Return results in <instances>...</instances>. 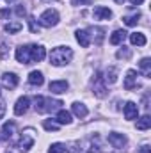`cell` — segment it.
I'll return each instance as SVG.
<instances>
[{
  "instance_id": "obj_5",
  "label": "cell",
  "mask_w": 151,
  "mask_h": 153,
  "mask_svg": "<svg viewBox=\"0 0 151 153\" xmlns=\"http://www.w3.org/2000/svg\"><path fill=\"white\" fill-rule=\"evenodd\" d=\"M93 93H94L96 98H105L107 96V82L103 80L100 71L94 75V80H93Z\"/></svg>"
},
{
  "instance_id": "obj_20",
  "label": "cell",
  "mask_w": 151,
  "mask_h": 153,
  "mask_svg": "<svg viewBox=\"0 0 151 153\" xmlns=\"http://www.w3.org/2000/svg\"><path fill=\"white\" fill-rule=\"evenodd\" d=\"M73 119H71V114L68 112V111H64V109H61L59 112H57V123L59 125H70Z\"/></svg>"
},
{
  "instance_id": "obj_37",
  "label": "cell",
  "mask_w": 151,
  "mask_h": 153,
  "mask_svg": "<svg viewBox=\"0 0 151 153\" xmlns=\"http://www.w3.org/2000/svg\"><path fill=\"white\" fill-rule=\"evenodd\" d=\"M130 2H132V4H133V5H141V4H142V2H144V0H130Z\"/></svg>"
},
{
  "instance_id": "obj_14",
  "label": "cell",
  "mask_w": 151,
  "mask_h": 153,
  "mask_svg": "<svg viewBox=\"0 0 151 153\" xmlns=\"http://www.w3.org/2000/svg\"><path fill=\"white\" fill-rule=\"evenodd\" d=\"M124 117L126 119H137V116H139V107H137V103L135 102H128L126 105H124Z\"/></svg>"
},
{
  "instance_id": "obj_1",
  "label": "cell",
  "mask_w": 151,
  "mask_h": 153,
  "mask_svg": "<svg viewBox=\"0 0 151 153\" xmlns=\"http://www.w3.org/2000/svg\"><path fill=\"white\" fill-rule=\"evenodd\" d=\"M73 59V50L70 46H55L52 52H50V64L52 66H66L70 64Z\"/></svg>"
},
{
  "instance_id": "obj_18",
  "label": "cell",
  "mask_w": 151,
  "mask_h": 153,
  "mask_svg": "<svg viewBox=\"0 0 151 153\" xmlns=\"http://www.w3.org/2000/svg\"><path fill=\"white\" fill-rule=\"evenodd\" d=\"M87 32H89V38L91 39H94V43L96 45H100L101 41H103V34H105V30L103 29H87Z\"/></svg>"
},
{
  "instance_id": "obj_11",
  "label": "cell",
  "mask_w": 151,
  "mask_h": 153,
  "mask_svg": "<svg viewBox=\"0 0 151 153\" xmlns=\"http://www.w3.org/2000/svg\"><path fill=\"white\" fill-rule=\"evenodd\" d=\"M48 87H50V91H52L53 94H62V93L68 91L70 84H68V80H53V82H50Z\"/></svg>"
},
{
  "instance_id": "obj_26",
  "label": "cell",
  "mask_w": 151,
  "mask_h": 153,
  "mask_svg": "<svg viewBox=\"0 0 151 153\" xmlns=\"http://www.w3.org/2000/svg\"><path fill=\"white\" fill-rule=\"evenodd\" d=\"M151 126V117L150 116H142L137 119V130H148Z\"/></svg>"
},
{
  "instance_id": "obj_35",
  "label": "cell",
  "mask_w": 151,
  "mask_h": 153,
  "mask_svg": "<svg viewBox=\"0 0 151 153\" xmlns=\"http://www.w3.org/2000/svg\"><path fill=\"white\" fill-rule=\"evenodd\" d=\"M16 13H18L20 16H23V14H25V7H21V5H20V7L16 9Z\"/></svg>"
},
{
  "instance_id": "obj_33",
  "label": "cell",
  "mask_w": 151,
  "mask_h": 153,
  "mask_svg": "<svg viewBox=\"0 0 151 153\" xmlns=\"http://www.w3.org/2000/svg\"><path fill=\"white\" fill-rule=\"evenodd\" d=\"M9 16H11L9 9H0V18H9Z\"/></svg>"
},
{
  "instance_id": "obj_36",
  "label": "cell",
  "mask_w": 151,
  "mask_h": 153,
  "mask_svg": "<svg viewBox=\"0 0 151 153\" xmlns=\"http://www.w3.org/2000/svg\"><path fill=\"white\" fill-rule=\"evenodd\" d=\"M4 112H5V105H4V102H0V117L4 116Z\"/></svg>"
},
{
  "instance_id": "obj_29",
  "label": "cell",
  "mask_w": 151,
  "mask_h": 153,
  "mask_svg": "<svg viewBox=\"0 0 151 153\" xmlns=\"http://www.w3.org/2000/svg\"><path fill=\"white\" fill-rule=\"evenodd\" d=\"M43 126H44V130H48V132H57V130H59V123L50 121V119L43 121Z\"/></svg>"
},
{
  "instance_id": "obj_24",
  "label": "cell",
  "mask_w": 151,
  "mask_h": 153,
  "mask_svg": "<svg viewBox=\"0 0 151 153\" xmlns=\"http://www.w3.org/2000/svg\"><path fill=\"white\" fill-rule=\"evenodd\" d=\"M103 80H105V82H109V84H114V82L117 80V68L110 66V68L105 71V76H103Z\"/></svg>"
},
{
  "instance_id": "obj_25",
  "label": "cell",
  "mask_w": 151,
  "mask_h": 153,
  "mask_svg": "<svg viewBox=\"0 0 151 153\" xmlns=\"http://www.w3.org/2000/svg\"><path fill=\"white\" fill-rule=\"evenodd\" d=\"M139 68L142 70L144 76H150L151 75V59H150V57H144V59L139 62Z\"/></svg>"
},
{
  "instance_id": "obj_27",
  "label": "cell",
  "mask_w": 151,
  "mask_h": 153,
  "mask_svg": "<svg viewBox=\"0 0 151 153\" xmlns=\"http://www.w3.org/2000/svg\"><path fill=\"white\" fill-rule=\"evenodd\" d=\"M139 18H141V13H137V14H132V16H124V18H123V22H124V25H128V27H133V25H137Z\"/></svg>"
},
{
  "instance_id": "obj_19",
  "label": "cell",
  "mask_w": 151,
  "mask_h": 153,
  "mask_svg": "<svg viewBox=\"0 0 151 153\" xmlns=\"http://www.w3.org/2000/svg\"><path fill=\"white\" fill-rule=\"evenodd\" d=\"M130 41H132V45H135V46H144V45L148 43V39H146V36H144L142 32H133V34H130Z\"/></svg>"
},
{
  "instance_id": "obj_7",
  "label": "cell",
  "mask_w": 151,
  "mask_h": 153,
  "mask_svg": "<svg viewBox=\"0 0 151 153\" xmlns=\"http://www.w3.org/2000/svg\"><path fill=\"white\" fill-rule=\"evenodd\" d=\"M109 143L112 144L115 150H121V148H124V146L128 144V139H126V135H124V134L110 132V134H109Z\"/></svg>"
},
{
  "instance_id": "obj_31",
  "label": "cell",
  "mask_w": 151,
  "mask_h": 153,
  "mask_svg": "<svg viewBox=\"0 0 151 153\" xmlns=\"http://www.w3.org/2000/svg\"><path fill=\"white\" fill-rule=\"evenodd\" d=\"M130 55H132V52H130V50H126L124 46H123V50H117V53H115V57H117V59H130Z\"/></svg>"
},
{
  "instance_id": "obj_23",
  "label": "cell",
  "mask_w": 151,
  "mask_h": 153,
  "mask_svg": "<svg viewBox=\"0 0 151 153\" xmlns=\"http://www.w3.org/2000/svg\"><path fill=\"white\" fill-rule=\"evenodd\" d=\"M23 29V25L20 23V22H9V23H5V27H4V30L7 32V34H16V32H20Z\"/></svg>"
},
{
  "instance_id": "obj_38",
  "label": "cell",
  "mask_w": 151,
  "mask_h": 153,
  "mask_svg": "<svg viewBox=\"0 0 151 153\" xmlns=\"http://www.w3.org/2000/svg\"><path fill=\"white\" fill-rule=\"evenodd\" d=\"M115 2H117V4H123V2H124V0H115Z\"/></svg>"
},
{
  "instance_id": "obj_12",
  "label": "cell",
  "mask_w": 151,
  "mask_h": 153,
  "mask_svg": "<svg viewBox=\"0 0 151 153\" xmlns=\"http://www.w3.org/2000/svg\"><path fill=\"white\" fill-rule=\"evenodd\" d=\"M16 61L18 62H23V64H30V53H29V45L25 46H18L16 48Z\"/></svg>"
},
{
  "instance_id": "obj_9",
  "label": "cell",
  "mask_w": 151,
  "mask_h": 153,
  "mask_svg": "<svg viewBox=\"0 0 151 153\" xmlns=\"http://www.w3.org/2000/svg\"><path fill=\"white\" fill-rule=\"evenodd\" d=\"M29 107H30V98H29V96H21V98H18V102H16V105H14V114L23 116L29 111Z\"/></svg>"
},
{
  "instance_id": "obj_16",
  "label": "cell",
  "mask_w": 151,
  "mask_h": 153,
  "mask_svg": "<svg viewBox=\"0 0 151 153\" xmlns=\"http://www.w3.org/2000/svg\"><path fill=\"white\" fill-rule=\"evenodd\" d=\"M75 39L78 41V45H80V46H84V48H87V46L91 45V38H89L87 29H85V30H76V32H75Z\"/></svg>"
},
{
  "instance_id": "obj_40",
  "label": "cell",
  "mask_w": 151,
  "mask_h": 153,
  "mask_svg": "<svg viewBox=\"0 0 151 153\" xmlns=\"http://www.w3.org/2000/svg\"><path fill=\"white\" fill-rule=\"evenodd\" d=\"M43 2H52V0H43Z\"/></svg>"
},
{
  "instance_id": "obj_28",
  "label": "cell",
  "mask_w": 151,
  "mask_h": 153,
  "mask_svg": "<svg viewBox=\"0 0 151 153\" xmlns=\"http://www.w3.org/2000/svg\"><path fill=\"white\" fill-rule=\"evenodd\" d=\"M66 152V146L62 143H53L50 148H48V153H64Z\"/></svg>"
},
{
  "instance_id": "obj_21",
  "label": "cell",
  "mask_w": 151,
  "mask_h": 153,
  "mask_svg": "<svg viewBox=\"0 0 151 153\" xmlns=\"http://www.w3.org/2000/svg\"><path fill=\"white\" fill-rule=\"evenodd\" d=\"M124 39H126V32L121 30V29H117V30H114L112 36H110V43L112 45H121Z\"/></svg>"
},
{
  "instance_id": "obj_3",
  "label": "cell",
  "mask_w": 151,
  "mask_h": 153,
  "mask_svg": "<svg viewBox=\"0 0 151 153\" xmlns=\"http://www.w3.org/2000/svg\"><path fill=\"white\" fill-rule=\"evenodd\" d=\"M39 23H41L43 27H48V29L55 27V25L59 23V13H57L55 9H46V11L39 16Z\"/></svg>"
},
{
  "instance_id": "obj_4",
  "label": "cell",
  "mask_w": 151,
  "mask_h": 153,
  "mask_svg": "<svg viewBox=\"0 0 151 153\" xmlns=\"http://www.w3.org/2000/svg\"><path fill=\"white\" fill-rule=\"evenodd\" d=\"M34 143H36V135H34V132L29 128V130H25L23 134H21V139L18 141V150L23 153H27L32 146H34Z\"/></svg>"
},
{
  "instance_id": "obj_30",
  "label": "cell",
  "mask_w": 151,
  "mask_h": 153,
  "mask_svg": "<svg viewBox=\"0 0 151 153\" xmlns=\"http://www.w3.org/2000/svg\"><path fill=\"white\" fill-rule=\"evenodd\" d=\"M68 153H85V150L82 148L80 143H73V144L68 148Z\"/></svg>"
},
{
  "instance_id": "obj_10",
  "label": "cell",
  "mask_w": 151,
  "mask_h": 153,
  "mask_svg": "<svg viewBox=\"0 0 151 153\" xmlns=\"http://www.w3.org/2000/svg\"><path fill=\"white\" fill-rule=\"evenodd\" d=\"M93 16L96 20H110L112 18V11L109 7H105V5H96L93 9Z\"/></svg>"
},
{
  "instance_id": "obj_2",
  "label": "cell",
  "mask_w": 151,
  "mask_h": 153,
  "mask_svg": "<svg viewBox=\"0 0 151 153\" xmlns=\"http://www.w3.org/2000/svg\"><path fill=\"white\" fill-rule=\"evenodd\" d=\"M34 109L38 111L39 114H44V112H52L55 109H59L62 105L61 100H52V98H46V96H36L34 100Z\"/></svg>"
},
{
  "instance_id": "obj_6",
  "label": "cell",
  "mask_w": 151,
  "mask_h": 153,
  "mask_svg": "<svg viewBox=\"0 0 151 153\" xmlns=\"http://www.w3.org/2000/svg\"><path fill=\"white\" fill-rule=\"evenodd\" d=\"M29 53H30V64L32 62H39L46 57V50L41 45H29Z\"/></svg>"
},
{
  "instance_id": "obj_15",
  "label": "cell",
  "mask_w": 151,
  "mask_h": 153,
  "mask_svg": "<svg viewBox=\"0 0 151 153\" xmlns=\"http://www.w3.org/2000/svg\"><path fill=\"white\" fill-rule=\"evenodd\" d=\"M137 87V71L135 70H128L124 76V89H135Z\"/></svg>"
},
{
  "instance_id": "obj_34",
  "label": "cell",
  "mask_w": 151,
  "mask_h": 153,
  "mask_svg": "<svg viewBox=\"0 0 151 153\" xmlns=\"http://www.w3.org/2000/svg\"><path fill=\"white\" fill-rule=\"evenodd\" d=\"M139 153H151V148L150 146H142V148L139 150Z\"/></svg>"
},
{
  "instance_id": "obj_22",
  "label": "cell",
  "mask_w": 151,
  "mask_h": 153,
  "mask_svg": "<svg viewBox=\"0 0 151 153\" xmlns=\"http://www.w3.org/2000/svg\"><path fill=\"white\" fill-rule=\"evenodd\" d=\"M29 82H30L32 85H43L44 76H43L41 71H30V73H29Z\"/></svg>"
},
{
  "instance_id": "obj_17",
  "label": "cell",
  "mask_w": 151,
  "mask_h": 153,
  "mask_svg": "<svg viewBox=\"0 0 151 153\" xmlns=\"http://www.w3.org/2000/svg\"><path fill=\"white\" fill-rule=\"evenodd\" d=\"M71 112L76 116V117H80V119H84L85 116L89 114V111H87V107L84 105V103H80V102H75L73 105H71Z\"/></svg>"
},
{
  "instance_id": "obj_13",
  "label": "cell",
  "mask_w": 151,
  "mask_h": 153,
  "mask_svg": "<svg viewBox=\"0 0 151 153\" xmlns=\"http://www.w3.org/2000/svg\"><path fill=\"white\" fill-rule=\"evenodd\" d=\"M0 80H2V85L7 87V89H14L18 85V76H16V73H4V75L0 76Z\"/></svg>"
},
{
  "instance_id": "obj_8",
  "label": "cell",
  "mask_w": 151,
  "mask_h": 153,
  "mask_svg": "<svg viewBox=\"0 0 151 153\" xmlns=\"http://www.w3.org/2000/svg\"><path fill=\"white\" fill-rule=\"evenodd\" d=\"M14 132H16V125H14V121H7V123H4V126L0 128V141H9V139L14 135Z\"/></svg>"
},
{
  "instance_id": "obj_32",
  "label": "cell",
  "mask_w": 151,
  "mask_h": 153,
  "mask_svg": "<svg viewBox=\"0 0 151 153\" xmlns=\"http://www.w3.org/2000/svg\"><path fill=\"white\" fill-rule=\"evenodd\" d=\"M91 0H71V5H89Z\"/></svg>"
},
{
  "instance_id": "obj_39",
  "label": "cell",
  "mask_w": 151,
  "mask_h": 153,
  "mask_svg": "<svg viewBox=\"0 0 151 153\" xmlns=\"http://www.w3.org/2000/svg\"><path fill=\"white\" fill-rule=\"evenodd\" d=\"M5 2H9V4H11V2H14V0H5Z\"/></svg>"
}]
</instances>
